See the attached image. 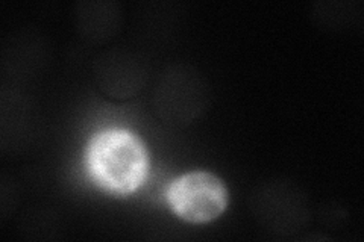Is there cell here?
Wrapping results in <instances>:
<instances>
[{
	"label": "cell",
	"mask_w": 364,
	"mask_h": 242,
	"mask_svg": "<svg viewBox=\"0 0 364 242\" xmlns=\"http://www.w3.org/2000/svg\"><path fill=\"white\" fill-rule=\"evenodd\" d=\"M167 202L184 221L202 224L223 214L228 194L223 182L211 172L191 171L170 183Z\"/></svg>",
	"instance_id": "obj_2"
},
{
	"label": "cell",
	"mask_w": 364,
	"mask_h": 242,
	"mask_svg": "<svg viewBox=\"0 0 364 242\" xmlns=\"http://www.w3.org/2000/svg\"><path fill=\"white\" fill-rule=\"evenodd\" d=\"M87 171L96 185L108 194L128 195L141 187L149 159L143 141L122 129L104 131L88 143Z\"/></svg>",
	"instance_id": "obj_1"
}]
</instances>
